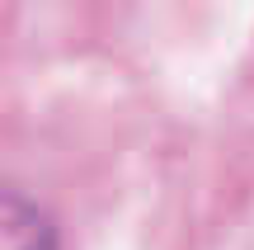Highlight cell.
I'll return each mask as SVG.
<instances>
[{"label": "cell", "mask_w": 254, "mask_h": 250, "mask_svg": "<svg viewBox=\"0 0 254 250\" xmlns=\"http://www.w3.org/2000/svg\"><path fill=\"white\" fill-rule=\"evenodd\" d=\"M0 250H62L52 222L9 189H0Z\"/></svg>", "instance_id": "1"}]
</instances>
